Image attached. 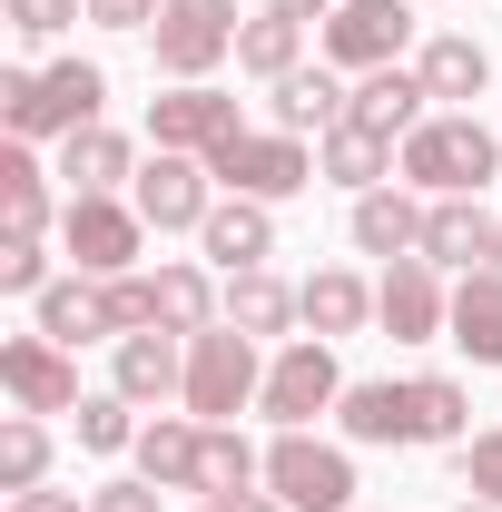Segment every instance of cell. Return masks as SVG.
<instances>
[{"label": "cell", "instance_id": "4316f807", "mask_svg": "<svg viewBox=\"0 0 502 512\" xmlns=\"http://www.w3.org/2000/svg\"><path fill=\"white\" fill-rule=\"evenodd\" d=\"M345 227H355V247H365V256H384V266L424 247V207H414L404 188H365V197H355V217H345Z\"/></svg>", "mask_w": 502, "mask_h": 512}, {"label": "cell", "instance_id": "d6a6232c", "mask_svg": "<svg viewBox=\"0 0 502 512\" xmlns=\"http://www.w3.org/2000/svg\"><path fill=\"white\" fill-rule=\"evenodd\" d=\"M40 483H50V424L10 414L0 424V493H40Z\"/></svg>", "mask_w": 502, "mask_h": 512}, {"label": "cell", "instance_id": "d4e9b609", "mask_svg": "<svg viewBox=\"0 0 502 512\" xmlns=\"http://www.w3.org/2000/svg\"><path fill=\"white\" fill-rule=\"evenodd\" d=\"M473 365H502V266H473L463 286H453V325H443Z\"/></svg>", "mask_w": 502, "mask_h": 512}, {"label": "cell", "instance_id": "1f68e13d", "mask_svg": "<svg viewBox=\"0 0 502 512\" xmlns=\"http://www.w3.org/2000/svg\"><path fill=\"white\" fill-rule=\"evenodd\" d=\"M256 483H266V453H256L237 424H207V473H197V493L227 503V493H256Z\"/></svg>", "mask_w": 502, "mask_h": 512}, {"label": "cell", "instance_id": "d590c367", "mask_svg": "<svg viewBox=\"0 0 502 512\" xmlns=\"http://www.w3.org/2000/svg\"><path fill=\"white\" fill-rule=\"evenodd\" d=\"M50 247L40 237H0V296H50Z\"/></svg>", "mask_w": 502, "mask_h": 512}, {"label": "cell", "instance_id": "e0dca14e", "mask_svg": "<svg viewBox=\"0 0 502 512\" xmlns=\"http://www.w3.org/2000/svg\"><path fill=\"white\" fill-rule=\"evenodd\" d=\"M128 404H168V394H188V335H168V325H148V335H119V375H109Z\"/></svg>", "mask_w": 502, "mask_h": 512}, {"label": "cell", "instance_id": "ee69618b", "mask_svg": "<svg viewBox=\"0 0 502 512\" xmlns=\"http://www.w3.org/2000/svg\"><path fill=\"white\" fill-rule=\"evenodd\" d=\"M453 512H502V503H453Z\"/></svg>", "mask_w": 502, "mask_h": 512}, {"label": "cell", "instance_id": "ffe728a7", "mask_svg": "<svg viewBox=\"0 0 502 512\" xmlns=\"http://www.w3.org/2000/svg\"><path fill=\"white\" fill-rule=\"evenodd\" d=\"M335 424H345V444H424L414 434V384H345V404H335Z\"/></svg>", "mask_w": 502, "mask_h": 512}, {"label": "cell", "instance_id": "52a82bcc", "mask_svg": "<svg viewBox=\"0 0 502 512\" xmlns=\"http://www.w3.org/2000/svg\"><path fill=\"white\" fill-rule=\"evenodd\" d=\"M266 493L286 512H355V453L315 444V434H276L266 444Z\"/></svg>", "mask_w": 502, "mask_h": 512}, {"label": "cell", "instance_id": "277c9868", "mask_svg": "<svg viewBox=\"0 0 502 512\" xmlns=\"http://www.w3.org/2000/svg\"><path fill=\"white\" fill-rule=\"evenodd\" d=\"M335 404H345V365H335V345H325V335H286L276 365H266L256 414H266L276 434H306L315 414H335Z\"/></svg>", "mask_w": 502, "mask_h": 512}, {"label": "cell", "instance_id": "30bf717a", "mask_svg": "<svg viewBox=\"0 0 502 512\" xmlns=\"http://www.w3.org/2000/svg\"><path fill=\"white\" fill-rule=\"evenodd\" d=\"M375 325L394 335V345H434L443 325H453V286H443L434 256H394L375 276Z\"/></svg>", "mask_w": 502, "mask_h": 512}, {"label": "cell", "instance_id": "2e32d148", "mask_svg": "<svg viewBox=\"0 0 502 512\" xmlns=\"http://www.w3.org/2000/svg\"><path fill=\"white\" fill-rule=\"evenodd\" d=\"M197 247L217 256L227 276H247V266L276 256V207H266V197H217V207H207V227H197Z\"/></svg>", "mask_w": 502, "mask_h": 512}, {"label": "cell", "instance_id": "d6986e66", "mask_svg": "<svg viewBox=\"0 0 502 512\" xmlns=\"http://www.w3.org/2000/svg\"><path fill=\"white\" fill-rule=\"evenodd\" d=\"M315 168H325V178H335V188H394V168H404V148H394V138H375V128L365 119H345V128H325V138H315Z\"/></svg>", "mask_w": 502, "mask_h": 512}, {"label": "cell", "instance_id": "9a60e30c", "mask_svg": "<svg viewBox=\"0 0 502 512\" xmlns=\"http://www.w3.org/2000/svg\"><path fill=\"white\" fill-rule=\"evenodd\" d=\"M355 119L375 128V138H394V148H404L414 128L434 119V89H424V69H414V60H394V69H365V79H355Z\"/></svg>", "mask_w": 502, "mask_h": 512}, {"label": "cell", "instance_id": "7bdbcfd3", "mask_svg": "<svg viewBox=\"0 0 502 512\" xmlns=\"http://www.w3.org/2000/svg\"><path fill=\"white\" fill-rule=\"evenodd\" d=\"M197 512H286L276 493H227V503H197Z\"/></svg>", "mask_w": 502, "mask_h": 512}, {"label": "cell", "instance_id": "3957f363", "mask_svg": "<svg viewBox=\"0 0 502 512\" xmlns=\"http://www.w3.org/2000/svg\"><path fill=\"white\" fill-rule=\"evenodd\" d=\"M256 394H266V365H256V335H237V325L217 316L207 335H188V404L197 424H227V414H247Z\"/></svg>", "mask_w": 502, "mask_h": 512}, {"label": "cell", "instance_id": "603a6c76", "mask_svg": "<svg viewBox=\"0 0 502 512\" xmlns=\"http://www.w3.org/2000/svg\"><path fill=\"white\" fill-rule=\"evenodd\" d=\"M60 178H69V197H119V188H138V148L119 128H79V138H60Z\"/></svg>", "mask_w": 502, "mask_h": 512}, {"label": "cell", "instance_id": "e575fe53", "mask_svg": "<svg viewBox=\"0 0 502 512\" xmlns=\"http://www.w3.org/2000/svg\"><path fill=\"white\" fill-rule=\"evenodd\" d=\"M79 453H138V424H128V394H89L79 404Z\"/></svg>", "mask_w": 502, "mask_h": 512}, {"label": "cell", "instance_id": "44dd1931", "mask_svg": "<svg viewBox=\"0 0 502 512\" xmlns=\"http://www.w3.org/2000/svg\"><path fill=\"white\" fill-rule=\"evenodd\" d=\"M296 306H306V335L335 345V335H365V325H375V286H365L355 266H315L306 286H296Z\"/></svg>", "mask_w": 502, "mask_h": 512}, {"label": "cell", "instance_id": "f35d334b", "mask_svg": "<svg viewBox=\"0 0 502 512\" xmlns=\"http://www.w3.org/2000/svg\"><path fill=\"white\" fill-rule=\"evenodd\" d=\"M89 512H168V493H158L148 473H119V483H99V493H89Z\"/></svg>", "mask_w": 502, "mask_h": 512}, {"label": "cell", "instance_id": "4fadbf2b", "mask_svg": "<svg viewBox=\"0 0 502 512\" xmlns=\"http://www.w3.org/2000/svg\"><path fill=\"white\" fill-rule=\"evenodd\" d=\"M138 217H148V227H158V237H178V227H207V207H217V178H207V158H178V148H158V158H148V168H138Z\"/></svg>", "mask_w": 502, "mask_h": 512}, {"label": "cell", "instance_id": "8992f818", "mask_svg": "<svg viewBox=\"0 0 502 512\" xmlns=\"http://www.w3.org/2000/svg\"><path fill=\"white\" fill-rule=\"evenodd\" d=\"M60 247H69V276H138L148 217H138V197H69Z\"/></svg>", "mask_w": 502, "mask_h": 512}, {"label": "cell", "instance_id": "7402d4cb", "mask_svg": "<svg viewBox=\"0 0 502 512\" xmlns=\"http://www.w3.org/2000/svg\"><path fill=\"white\" fill-rule=\"evenodd\" d=\"M266 109H276L286 138H325V128L355 119V89H345L335 69H296V79H276V99H266Z\"/></svg>", "mask_w": 502, "mask_h": 512}, {"label": "cell", "instance_id": "9c48e42d", "mask_svg": "<svg viewBox=\"0 0 502 512\" xmlns=\"http://www.w3.org/2000/svg\"><path fill=\"white\" fill-rule=\"evenodd\" d=\"M237 30H247L237 0H168L148 40H158V69L168 79H207L217 60H237Z\"/></svg>", "mask_w": 502, "mask_h": 512}, {"label": "cell", "instance_id": "83f0119b", "mask_svg": "<svg viewBox=\"0 0 502 512\" xmlns=\"http://www.w3.org/2000/svg\"><path fill=\"white\" fill-rule=\"evenodd\" d=\"M414 69H424L434 109H463V99H483V79H493V60H483V40H463V30H434V40L414 50Z\"/></svg>", "mask_w": 502, "mask_h": 512}, {"label": "cell", "instance_id": "836d02e7", "mask_svg": "<svg viewBox=\"0 0 502 512\" xmlns=\"http://www.w3.org/2000/svg\"><path fill=\"white\" fill-rule=\"evenodd\" d=\"M414 434L424 444H473V404L453 375H414Z\"/></svg>", "mask_w": 502, "mask_h": 512}, {"label": "cell", "instance_id": "7c38bea8", "mask_svg": "<svg viewBox=\"0 0 502 512\" xmlns=\"http://www.w3.org/2000/svg\"><path fill=\"white\" fill-rule=\"evenodd\" d=\"M237 128H247V119H237V99H227V89H207V79H178L168 99H148V138H158V148H178V158H217Z\"/></svg>", "mask_w": 502, "mask_h": 512}, {"label": "cell", "instance_id": "5bb4252c", "mask_svg": "<svg viewBox=\"0 0 502 512\" xmlns=\"http://www.w3.org/2000/svg\"><path fill=\"white\" fill-rule=\"evenodd\" d=\"M493 237H502V217L483 207V197H424V247H414V256L473 276V266H493Z\"/></svg>", "mask_w": 502, "mask_h": 512}, {"label": "cell", "instance_id": "484cf974", "mask_svg": "<svg viewBox=\"0 0 502 512\" xmlns=\"http://www.w3.org/2000/svg\"><path fill=\"white\" fill-rule=\"evenodd\" d=\"M0 237H50V168L30 158V138L0 148Z\"/></svg>", "mask_w": 502, "mask_h": 512}, {"label": "cell", "instance_id": "8fae6325", "mask_svg": "<svg viewBox=\"0 0 502 512\" xmlns=\"http://www.w3.org/2000/svg\"><path fill=\"white\" fill-rule=\"evenodd\" d=\"M0 394H10L20 414H79V404H89V394H79V365H69V345H60V335H40V325L0 345Z\"/></svg>", "mask_w": 502, "mask_h": 512}, {"label": "cell", "instance_id": "60d3db41", "mask_svg": "<svg viewBox=\"0 0 502 512\" xmlns=\"http://www.w3.org/2000/svg\"><path fill=\"white\" fill-rule=\"evenodd\" d=\"M10 512H89V493H50L40 483V493H10Z\"/></svg>", "mask_w": 502, "mask_h": 512}, {"label": "cell", "instance_id": "ba28073f", "mask_svg": "<svg viewBox=\"0 0 502 512\" xmlns=\"http://www.w3.org/2000/svg\"><path fill=\"white\" fill-rule=\"evenodd\" d=\"M315 50H325V69H394L404 50H414V0H335V20L315 30Z\"/></svg>", "mask_w": 502, "mask_h": 512}, {"label": "cell", "instance_id": "ab89813d", "mask_svg": "<svg viewBox=\"0 0 502 512\" xmlns=\"http://www.w3.org/2000/svg\"><path fill=\"white\" fill-rule=\"evenodd\" d=\"M158 10H168V0H89L99 30H158Z\"/></svg>", "mask_w": 502, "mask_h": 512}, {"label": "cell", "instance_id": "b9f144b4", "mask_svg": "<svg viewBox=\"0 0 502 512\" xmlns=\"http://www.w3.org/2000/svg\"><path fill=\"white\" fill-rule=\"evenodd\" d=\"M266 10H276V20H306V30H325V20H335V0H266Z\"/></svg>", "mask_w": 502, "mask_h": 512}, {"label": "cell", "instance_id": "4dcf8cb0", "mask_svg": "<svg viewBox=\"0 0 502 512\" xmlns=\"http://www.w3.org/2000/svg\"><path fill=\"white\" fill-rule=\"evenodd\" d=\"M40 306V335H60V345H99L109 335V296H99V276H60L50 296H30Z\"/></svg>", "mask_w": 502, "mask_h": 512}, {"label": "cell", "instance_id": "74e56055", "mask_svg": "<svg viewBox=\"0 0 502 512\" xmlns=\"http://www.w3.org/2000/svg\"><path fill=\"white\" fill-rule=\"evenodd\" d=\"M463 493H473V503H502V424L463 444Z\"/></svg>", "mask_w": 502, "mask_h": 512}, {"label": "cell", "instance_id": "f6af8a7d", "mask_svg": "<svg viewBox=\"0 0 502 512\" xmlns=\"http://www.w3.org/2000/svg\"><path fill=\"white\" fill-rule=\"evenodd\" d=\"M493 266H502V237H493Z\"/></svg>", "mask_w": 502, "mask_h": 512}, {"label": "cell", "instance_id": "ac0fdd59", "mask_svg": "<svg viewBox=\"0 0 502 512\" xmlns=\"http://www.w3.org/2000/svg\"><path fill=\"white\" fill-rule=\"evenodd\" d=\"M138 473H148L158 493H197V473H207V424H197V414L138 424Z\"/></svg>", "mask_w": 502, "mask_h": 512}, {"label": "cell", "instance_id": "cb8c5ba5", "mask_svg": "<svg viewBox=\"0 0 502 512\" xmlns=\"http://www.w3.org/2000/svg\"><path fill=\"white\" fill-rule=\"evenodd\" d=\"M227 325L237 335H286V325H306V306H296V286L276 276V266H247V276H227Z\"/></svg>", "mask_w": 502, "mask_h": 512}, {"label": "cell", "instance_id": "7a4b0ae2", "mask_svg": "<svg viewBox=\"0 0 502 512\" xmlns=\"http://www.w3.org/2000/svg\"><path fill=\"white\" fill-rule=\"evenodd\" d=\"M404 178L424 197H483L502 178V138L473 109H434V119L404 138Z\"/></svg>", "mask_w": 502, "mask_h": 512}, {"label": "cell", "instance_id": "8d00e7d4", "mask_svg": "<svg viewBox=\"0 0 502 512\" xmlns=\"http://www.w3.org/2000/svg\"><path fill=\"white\" fill-rule=\"evenodd\" d=\"M69 20H89V0H10V30L40 50V40H60Z\"/></svg>", "mask_w": 502, "mask_h": 512}, {"label": "cell", "instance_id": "6da1fadb", "mask_svg": "<svg viewBox=\"0 0 502 512\" xmlns=\"http://www.w3.org/2000/svg\"><path fill=\"white\" fill-rule=\"evenodd\" d=\"M109 109L99 60H50V69H0V128L10 138H79Z\"/></svg>", "mask_w": 502, "mask_h": 512}, {"label": "cell", "instance_id": "f546056e", "mask_svg": "<svg viewBox=\"0 0 502 512\" xmlns=\"http://www.w3.org/2000/svg\"><path fill=\"white\" fill-rule=\"evenodd\" d=\"M237 69H247V79H266V89H276V79H296V69H306V20L256 10L247 30H237Z\"/></svg>", "mask_w": 502, "mask_h": 512}, {"label": "cell", "instance_id": "5b68a950", "mask_svg": "<svg viewBox=\"0 0 502 512\" xmlns=\"http://www.w3.org/2000/svg\"><path fill=\"white\" fill-rule=\"evenodd\" d=\"M207 178L227 197H266V207H276V197H306L325 168H315L306 138H286V128H237V138L207 158Z\"/></svg>", "mask_w": 502, "mask_h": 512}, {"label": "cell", "instance_id": "f1b7e54d", "mask_svg": "<svg viewBox=\"0 0 502 512\" xmlns=\"http://www.w3.org/2000/svg\"><path fill=\"white\" fill-rule=\"evenodd\" d=\"M148 286H158V325H168V335H207V325L227 316V286H217L207 266H158Z\"/></svg>", "mask_w": 502, "mask_h": 512}]
</instances>
